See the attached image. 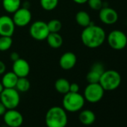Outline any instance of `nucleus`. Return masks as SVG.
I'll list each match as a JSON object with an SVG mask.
<instances>
[{
  "instance_id": "obj_1",
  "label": "nucleus",
  "mask_w": 127,
  "mask_h": 127,
  "mask_svg": "<svg viewBox=\"0 0 127 127\" xmlns=\"http://www.w3.org/2000/svg\"><path fill=\"white\" fill-rule=\"evenodd\" d=\"M105 38L106 34L104 29L93 23L84 28V30L81 34L82 43L91 49H95L102 46L105 42Z\"/></svg>"
},
{
  "instance_id": "obj_2",
  "label": "nucleus",
  "mask_w": 127,
  "mask_h": 127,
  "mask_svg": "<svg viewBox=\"0 0 127 127\" xmlns=\"http://www.w3.org/2000/svg\"><path fill=\"white\" fill-rule=\"evenodd\" d=\"M67 122V114L64 108L53 106L46 114L45 123L47 127H66Z\"/></svg>"
},
{
  "instance_id": "obj_3",
  "label": "nucleus",
  "mask_w": 127,
  "mask_h": 127,
  "mask_svg": "<svg viewBox=\"0 0 127 127\" xmlns=\"http://www.w3.org/2000/svg\"><path fill=\"white\" fill-rule=\"evenodd\" d=\"M84 96L78 93L68 92L64 94L62 100L63 108L66 111L76 112L80 111L85 105Z\"/></svg>"
},
{
  "instance_id": "obj_4",
  "label": "nucleus",
  "mask_w": 127,
  "mask_h": 127,
  "mask_svg": "<svg viewBox=\"0 0 127 127\" xmlns=\"http://www.w3.org/2000/svg\"><path fill=\"white\" fill-rule=\"evenodd\" d=\"M99 83L105 91H114L120 86L121 83V76L116 70H105L100 77Z\"/></svg>"
},
{
  "instance_id": "obj_5",
  "label": "nucleus",
  "mask_w": 127,
  "mask_h": 127,
  "mask_svg": "<svg viewBox=\"0 0 127 127\" xmlns=\"http://www.w3.org/2000/svg\"><path fill=\"white\" fill-rule=\"evenodd\" d=\"M0 99L8 109H15L20 104V96L16 88H4L0 94Z\"/></svg>"
},
{
  "instance_id": "obj_6",
  "label": "nucleus",
  "mask_w": 127,
  "mask_h": 127,
  "mask_svg": "<svg viewBox=\"0 0 127 127\" xmlns=\"http://www.w3.org/2000/svg\"><path fill=\"white\" fill-rule=\"evenodd\" d=\"M105 90L99 83H89L84 91V98L91 103L99 102L104 96Z\"/></svg>"
},
{
  "instance_id": "obj_7",
  "label": "nucleus",
  "mask_w": 127,
  "mask_h": 127,
  "mask_svg": "<svg viewBox=\"0 0 127 127\" xmlns=\"http://www.w3.org/2000/svg\"><path fill=\"white\" fill-rule=\"evenodd\" d=\"M107 41L111 49L122 50L127 45V36L120 30H113L108 34Z\"/></svg>"
},
{
  "instance_id": "obj_8",
  "label": "nucleus",
  "mask_w": 127,
  "mask_h": 127,
  "mask_svg": "<svg viewBox=\"0 0 127 127\" xmlns=\"http://www.w3.org/2000/svg\"><path fill=\"white\" fill-rule=\"evenodd\" d=\"M29 34L36 40H46L49 34L47 23L41 20L35 21L29 28Z\"/></svg>"
},
{
  "instance_id": "obj_9",
  "label": "nucleus",
  "mask_w": 127,
  "mask_h": 127,
  "mask_svg": "<svg viewBox=\"0 0 127 127\" xmlns=\"http://www.w3.org/2000/svg\"><path fill=\"white\" fill-rule=\"evenodd\" d=\"M32 13L28 8H20L14 13L12 20L16 26L25 27L29 25L32 20Z\"/></svg>"
},
{
  "instance_id": "obj_10",
  "label": "nucleus",
  "mask_w": 127,
  "mask_h": 127,
  "mask_svg": "<svg viewBox=\"0 0 127 127\" xmlns=\"http://www.w3.org/2000/svg\"><path fill=\"white\" fill-rule=\"evenodd\" d=\"M4 122L9 127H20L23 123L22 114L16 109H8L4 114Z\"/></svg>"
},
{
  "instance_id": "obj_11",
  "label": "nucleus",
  "mask_w": 127,
  "mask_h": 127,
  "mask_svg": "<svg viewBox=\"0 0 127 127\" xmlns=\"http://www.w3.org/2000/svg\"><path fill=\"white\" fill-rule=\"evenodd\" d=\"M15 24L11 17L7 15L0 17V36L12 37L15 31Z\"/></svg>"
},
{
  "instance_id": "obj_12",
  "label": "nucleus",
  "mask_w": 127,
  "mask_h": 127,
  "mask_svg": "<svg viewBox=\"0 0 127 127\" xmlns=\"http://www.w3.org/2000/svg\"><path fill=\"white\" fill-rule=\"evenodd\" d=\"M99 17L101 22L104 24L112 25L118 20V14L111 8L105 7L99 10Z\"/></svg>"
},
{
  "instance_id": "obj_13",
  "label": "nucleus",
  "mask_w": 127,
  "mask_h": 127,
  "mask_svg": "<svg viewBox=\"0 0 127 127\" xmlns=\"http://www.w3.org/2000/svg\"><path fill=\"white\" fill-rule=\"evenodd\" d=\"M12 70L18 78L27 77L30 73V65L26 60L20 58L18 60L13 62Z\"/></svg>"
},
{
  "instance_id": "obj_14",
  "label": "nucleus",
  "mask_w": 127,
  "mask_h": 127,
  "mask_svg": "<svg viewBox=\"0 0 127 127\" xmlns=\"http://www.w3.org/2000/svg\"><path fill=\"white\" fill-rule=\"evenodd\" d=\"M76 62V55L72 52H67L61 56L59 59V65L61 69L64 70H69L75 67Z\"/></svg>"
},
{
  "instance_id": "obj_15",
  "label": "nucleus",
  "mask_w": 127,
  "mask_h": 127,
  "mask_svg": "<svg viewBox=\"0 0 127 127\" xmlns=\"http://www.w3.org/2000/svg\"><path fill=\"white\" fill-rule=\"evenodd\" d=\"M18 76L13 72H7L3 74L2 79V84L5 88H15Z\"/></svg>"
},
{
  "instance_id": "obj_16",
  "label": "nucleus",
  "mask_w": 127,
  "mask_h": 127,
  "mask_svg": "<svg viewBox=\"0 0 127 127\" xmlns=\"http://www.w3.org/2000/svg\"><path fill=\"white\" fill-rule=\"evenodd\" d=\"M79 121L85 126H90L92 125L95 120H96V116L95 114L94 113V111H92L91 110H83L80 112L79 115Z\"/></svg>"
},
{
  "instance_id": "obj_17",
  "label": "nucleus",
  "mask_w": 127,
  "mask_h": 127,
  "mask_svg": "<svg viewBox=\"0 0 127 127\" xmlns=\"http://www.w3.org/2000/svg\"><path fill=\"white\" fill-rule=\"evenodd\" d=\"M46 41L48 45L53 49H58L63 44L62 36L58 33H52L49 32V35L46 37Z\"/></svg>"
},
{
  "instance_id": "obj_18",
  "label": "nucleus",
  "mask_w": 127,
  "mask_h": 127,
  "mask_svg": "<svg viewBox=\"0 0 127 127\" xmlns=\"http://www.w3.org/2000/svg\"><path fill=\"white\" fill-rule=\"evenodd\" d=\"M4 10L10 14H14L21 5V0H2Z\"/></svg>"
},
{
  "instance_id": "obj_19",
  "label": "nucleus",
  "mask_w": 127,
  "mask_h": 127,
  "mask_svg": "<svg viewBox=\"0 0 127 127\" xmlns=\"http://www.w3.org/2000/svg\"><path fill=\"white\" fill-rule=\"evenodd\" d=\"M76 21L77 24L84 28L90 26L92 23L90 15L85 11H80L77 12L76 14Z\"/></svg>"
},
{
  "instance_id": "obj_20",
  "label": "nucleus",
  "mask_w": 127,
  "mask_h": 127,
  "mask_svg": "<svg viewBox=\"0 0 127 127\" xmlns=\"http://www.w3.org/2000/svg\"><path fill=\"white\" fill-rule=\"evenodd\" d=\"M70 85L68 80L64 78H60L55 82V88L58 93L65 94L70 91Z\"/></svg>"
},
{
  "instance_id": "obj_21",
  "label": "nucleus",
  "mask_w": 127,
  "mask_h": 127,
  "mask_svg": "<svg viewBox=\"0 0 127 127\" xmlns=\"http://www.w3.org/2000/svg\"><path fill=\"white\" fill-rule=\"evenodd\" d=\"M31 87V83L26 77L18 78L15 88L19 92H27Z\"/></svg>"
},
{
  "instance_id": "obj_22",
  "label": "nucleus",
  "mask_w": 127,
  "mask_h": 127,
  "mask_svg": "<svg viewBox=\"0 0 127 127\" xmlns=\"http://www.w3.org/2000/svg\"><path fill=\"white\" fill-rule=\"evenodd\" d=\"M13 44V40L11 37L0 36V51H8Z\"/></svg>"
},
{
  "instance_id": "obj_23",
  "label": "nucleus",
  "mask_w": 127,
  "mask_h": 127,
  "mask_svg": "<svg viewBox=\"0 0 127 127\" xmlns=\"http://www.w3.org/2000/svg\"><path fill=\"white\" fill-rule=\"evenodd\" d=\"M40 4L43 10L50 11L56 8L58 0H40Z\"/></svg>"
},
{
  "instance_id": "obj_24",
  "label": "nucleus",
  "mask_w": 127,
  "mask_h": 127,
  "mask_svg": "<svg viewBox=\"0 0 127 127\" xmlns=\"http://www.w3.org/2000/svg\"><path fill=\"white\" fill-rule=\"evenodd\" d=\"M47 26L49 32L58 33L62 28V23L60 20L57 19H53L49 21V23H47Z\"/></svg>"
},
{
  "instance_id": "obj_25",
  "label": "nucleus",
  "mask_w": 127,
  "mask_h": 127,
  "mask_svg": "<svg viewBox=\"0 0 127 127\" xmlns=\"http://www.w3.org/2000/svg\"><path fill=\"white\" fill-rule=\"evenodd\" d=\"M101 76V73L91 68L90 71L88 73L86 76V79L88 82V83H99Z\"/></svg>"
},
{
  "instance_id": "obj_26",
  "label": "nucleus",
  "mask_w": 127,
  "mask_h": 127,
  "mask_svg": "<svg viewBox=\"0 0 127 127\" xmlns=\"http://www.w3.org/2000/svg\"><path fill=\"white\" fill-rule=\"evenodd\" d=\"M87 3L91 9L95 11H99L102 8V0H88Z\"/></svg>"
},
{
  "instance_id": "obj_27",
  "label": "nucleus",
  "mask_w": 127,
  "mask_h": 127,
  "mask_svg": "<svg viewBox=\"0 0 127 127\" xmlns=\"http://www.w3.org/2000/svg\"><path fill=\"white\" fill-rule=\"evenodd\" d=\"M79 91V86L77 83H72L70 85V92L78 93Z\"/></svg>"
},
{
  "instance_id": "obj_28",
  "label": "nucleus",
  "mask_w": 127,
  "mask_h": 127,
  "mask_svg": "<svg viewBox=\"0 0 127 127\" xmlns=\"http://www.w3.org/2000/svg\"><path fill=\"white\" fill-rule=\"evenodd\" d=\"M20 58V55H19V53L17 52H11V55H10V59H11V61H12V62H14V61H17V60H18Z\"/></svg>"
},
{
  "instance_id": "obj_29",
  "label": "nucleus",
  "mask_w": 127,
  "mask_h": 127,
  "mask_svg": "<svg viewBox=\"0 0 127 127\" xmlns=\"http://www.w3.org/2000/svg\"><path fill=\"white\" fill-rule=\"evenodd\" d=\"M6 71V66L2 61H0V75H3Z\"/></svg>"
},
{
  "instance_id": "obj_30",
  "label": "nucleus",
  "mask_w": 127,
  "mask_h": 127,
  "mask_svg": "<svg viewBox=\"0 0 127 127\" xmlns=\"http://www.w3.org/2000/svg\"><path fill=\"white\" fill-rule=\"evenodd\" d=\"M6 111H7L6 107L3 105V103L1 101H0V116L4 115V114L6 112Z\"/></svg>"
},
{
  "instance_id": "obj_31",
  "label": "nucleus",
  "mask_w": 127,
  "mask_h": 127,
  "mask_svg": "<svg viewBox=\"0 0 127 127\" xmlns=\"http://www.w3.org/2000/svg\"><path fill=\"white\" fill-rule=\"evenodd\" d=\"M73 1L75 3L79 4V5H83L85 3H87L88 2V0H73Z\"/></svg>"
},
{
  "instance_id": "obj_32",
  "label": "nucleus",
  "mask_w": 127,
  "mask_h": 127,
  "mask_svg": "<svg viewBox=\"0 0 127 127\" xmlns=\"http://www.w3.org/2000/svg\"><path fill=\"white\" fill-rule=\"evenodd\" d=\"M4 86L2 85V82H0V94H1L2 92V91L4 90Z\"/></svg>"
},
{
  "instance_id": "obj_33",
  "label": "nucleus",
  "mask_w": 127,
  "mask_h": 127,
  "mask_svg": "<svg viewBox=\"0 0 127 127\" xmlns=\"http://www.w3.org/2000/svg\"><path fill=\"white\" fill-rule=\"evenodd\" d=\"M0 1H2V0H0Z\"/></svg>"
}]
</instances>
